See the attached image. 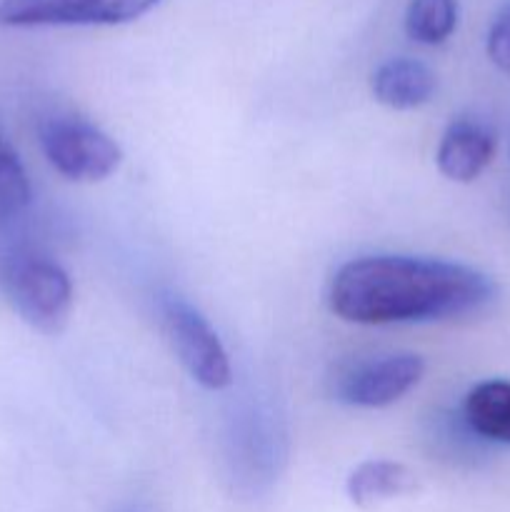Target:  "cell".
Returning a JSON list of instances; mask_svg holds the SVG:
<instances>
[{"label":"cell","mask_w":510,"mask_h":512,"mask_svg":"<svg viewBox=\"0 0 510 512\" xmlns=\"http://www.w3.org/2000/svg\"><path fill=\"white\" fill-rule=\"evenodd\" d=\"M375 100L390 110H415L435 93V75L413 58H393L380 65L370 78Z\"/></svg>","instance_id":"8"},{"label":"cell","mask_w":510,"mask_h":512,"mask_svg":"<svg viewBox=\"0 0 510 512\" xmlns=\"http://www.w3.org/2000/svg\"><path fill=\"white\" fill-rule=\"evenodd\" d=\"M160 3L163 0H0V25H123Z\"/></svg>","instance_id":"6"},{"label":"cell","mask_w":510,"mask_h":512,"mask_svg":"<svg viewBox=\"0 0 510 512\" xmlns=\"http://www.w3.org/2000/svg\"><path fill=\"white\" fill-rule=\"evenodd\" d=\"M30 203V180L20 155L0 135V225L18 218Z\"/></svg>","instance_id":"12"},{"label":"cell","mask_w":510,"mask_h":512,"mask_svg":"<svg viewBox=\"0 0 510 512\" xmlns=\"http://www.w3.org/2000/svg\"><path fill=\"white\" fill-rule=\"evenodd\" d=\"M488 58L498 70L510 75V5L498 13L488 33Z\"/></svg>","instance_id":"13"},{"label":"cell","mask_w":510,"mask_h":512,"mask_svg":"<svg viewBox=\"0 0 510 512\" xmlns=\"http://www.w3.org/2000/svg\"><path fill=\"white\" fill-rule=\"evenodd\" d=\"M40 145L48 163L78 183L110 178L123 163V150L108 133L73 113H55L40 120Z\"/></svg>","instance_id":"3"},{"label":"cell","mask_w":510,"mask_h":512,"mask_svg":"<svg viewBox=\"0 0 510 512\" xmlns=\"http://www.w3.org/2000/svg\"><path fill=\"white\" fill-rule=\"evenodd\" d=\"M495 148H498V140H495L493 128L483 120L463 115L445 128L435 160H438V170L448 180L473 183L493 163Z\"/></svg>","instance_id":"7"},{"label":"cell","mask_w":510,"mask_h":512,"mask_svg":"<svg viewBox=\"0 0 510 512\" xmlns=\"http://www.w3.org/2000/svg\"><path fill=\"white\" fill-rule=\"evenodd\" d=\"M165 340L190 378L205 390H225L233 383L228 353L213 325L183 300H165L160 310Z\"/></svg>","instance_id":"4"},{"label":"cell","mask_w":510,"mask_h":512,"mask_svg":"<svg viewBox=\"0 0 510 512\" xmlns=\"http://www.w3.org/2000/svg\"><path fill=\"white\" fill-rule=\"evenodd\" d=\"M458 25V0H410L405 33L423 45H440Z\"/></svg>","instance_id":"11"},{"label":"cell","mask_w":510,"mask_h":512,"mask_svg":"<svg viewBox=\"0 0 510 512\" xmlns=\"http://www.w3.org/2000/svg\"><path fill=\"white\" fill-rule=\"evenodd\" d=\"M415 490H418V475L393 460H368L358 465L348 478V498L363 510L378 508Z\"/></svg>","instance_id":"9"},{"label":"cell","mask_w":510,"mask_h":512,"mask_svg":"<svg viewBox=\"0 0 510 512\" xmlns=\"http://www.w3.org/2000/svg\"><path fill=\"white\" fill-rule=\"evenodd\" d=\"M5 300L25 325L43 335H60L73 313V283L55 260L15 253L0 268Z\"/></svg>","instance_id":"2"},{"label":"cell","mask_w":510,"mask_h":512,"mask_svg":"<svg viewBox=\"0 0 510 512\" xmlns=\"http://www.w3.org/2000/svg\"><path fill=\"white\" fill-rule=\"evenodd\" d=\"M425 363L415 353H390L355 360L333 378L335 400L353 408H388L423 380Z\"/></svg>","instance_id":"5"},{"label":"cell","mask_w":510,"mask_h":512,"mask_svg":"<svg viewBox=\"0 0 510 512\" xmlns=\"http://www.w3.org/2000/svg\"><path fill=\"white\" fill-rule=\"evenodd\" d=\"M495 298V283L450 260L370 255L345 263L328 285V308L345 323L400 325L478 313Z\"/></svg>","instance_id":"1"},{"label":"cell","mask_w":510,"mask_h":512,"mask_svg":"<svg viewBox=\"0 0 510 512\" xmlns=\"http://www.w3.org/2000/svg\"><path fill=\"white\" fill-rule=\"evenodd\" d=\"M465 420L475 435L510 445V380H485L465 398Z\"/></svg>","instance_id":"10"}]
</instances>
